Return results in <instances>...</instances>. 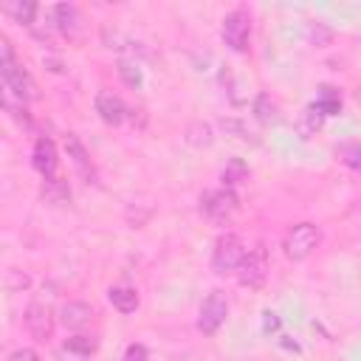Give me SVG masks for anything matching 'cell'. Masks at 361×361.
<instances>
[{
  "label": "cell",
  "instance_id": "6da1fadb",
  "mask_svg": "<svg viewBox=\"0 0 361 361\" xmlns=\"http://www.w3.org/2000/svg\"><path fill=\"white\" fill-rule=\"evenodd\" d=\"M0 76H3V90L11 93L17 102H34L37 93V82L31 79V73L23 68V62H17L11 42L3 37L0 39Z\"/></svg>",
  "mask_w": 361,
  "mask_h": 361
},
{
  "label": "cell",
  "instance_id": "7a4b0ae2",
  "mask_svg": "<svg viewBox=\"0 0 361 361\" xmlns=\"http://www.w3.org/2000/svg\"><path fill=\"white\" fill-rule=\"evenodd\" d=\"M319 243H322V231H319L316 223H296V226H290L285 231L282 251H285V257L290 262H302L316 251Z\"/></svg>",
  "mask_w": 361,
  "mask_h": 361
},
{
  "label": "cell",
  "instance_id": "3957f363",
  "mask_svg": "<svg viewBox=\"0 0 361 361\" xmlns=\"http://www.w3.org/2000/svg\"><path fill=\"white\" fill-rule=\"evenodd\" d=\"M248 248L243 245V240L237 234H220L214 240V248H212V268L214 274L226 276V274H237V268L243 265Z\"/></svg>",
  "mask_w": 361,
  "mask_h": 361
},
{
  "label": "cell",
  "instance_id": "277c9868",
  "mask_svg": "<svg viewBox=\"0 0 361 361\" xmlns=\"http://www.w3.org/2000/svg\"><path fill=\"white\" fill-rule=\"evenodd\" d=\"M237 195H234V189H209V192H203L200 195V214H206L212 223H217V226H226V223H231V217H234V212H237Z\"/></svg>",
  "mask_w": 361,
  "mask_h": 361
},
{
  "label": "cell",
  "instance_id": "5b68a950",
  "mask_svg": "<svg viewBox=\"0 0 361 361\" xmlns=\"http://www.w3.org/2000/svg\"><path fill=\"white\" fill-rule=\"evenodd\" d=\"M220 34H223V42L234 54H245L248 51V42H251V17H248V11H243V8L228 11L223 17Z\"/></svg>",
  "mask_w": 361,
  "mask_h": 361
},
{
  "label": "cell",
  "instance_id": "8992f818",
  "mask_svg": "<svg viewBox=\"0 0 361 361\" xmlns=\"http://www.w3.org/2000/svg\"><path fill=\"white\" fill-rule=\"evenodd\" d=\"M228 316V299L220 293V290H212L203 305H200V313H197V330L203 336H214L220 330V324L226 322Z\"/></svg>",
  "mask_w": 361,
  "mask_h": 361
},
{
  "label": "cell",
  "instance_id": "52a82bcc",
  "mask_svg": "<svg viewBox=\"0 0 361 361\" xmlns=\"http://www.w3.org/2000/svg\"><path fill=\"white\" fill-rule=\"evenodd\" d=\"M31 164H34V169L42 175V180H54V178H59V175H56L59 158H56V147H54V141H51V138L39 135V138L34 141Z\"/></svg>",
  "mask_w": 361,
  "mask_h": 361
},
{
  "label": "cell",
  "instance_id": "ba28073f",
  "mask_svg": "<svg viewBox=\"0 0 361 361\" xmlns=\"http://www.w3.org/2000/svg\"><path fill=\"white\" fill-rule=\"evenodd\" d=\"M23 324H25V330H28L37 341L51 338V333H54V316H51L48 305H42V302H31V305L25 307Z\"/></svg>",
  "mask_w": 361,
  "mask_h": 361
},
{
  "label": "cell",
  "instance_id": "9c48e42d",
  "mask_svg": "<svg viewBox=\"0 0 361 361\" xmlns=\"http://www.w3.org/2000/svg\"><path fill=\"white\" fill-rule=\"evenodd\" d=\"M93 107H96L99 118L104 124H110V127H118L127 118V113H130L127 104H124V99L116 96V93H110V90H99L96 99H93Z\"/></svg>",
  "mask_w": 361,
  "mask_h": 361
},
{
  "label": "cell",
  "instance_id": "30bf717a",
  "mask_svg": "<svg viewBox=\"0 0 361 361\" xmlns=\"http://www.w3.org/2000/svg\"><path fill=\"white\" fill-rule=\"evenodd\" d=\"M265 276H268L265 254H262V251H248L245 259H243V265L237 268V279H240V285H245V288H262Z\"/></svg>",
  "mask_w": 361,
  "mask_h": 361
},
{
  "label": "cell",
  "instance_id": "8fae6325",
  "mask_svg": "<svg viewBox=\"0 0 361 361\" xmlns=\"http://www.w3.org/2000/svg\"><path fill=\"white\" fill-rule=\"evenodd\" d=\"M93 316H96V313H93V307H90L87 302H65L62 310H59V322H62V327H68V330H82V327H87Z\"/></svg>",
  "mask_w": 361,
  "mask_h": 361
},
{
  "label": "cell",
  "instance_id": "7c38bea8",
  "mask_svg": "<svg viewBox=\"0 0 361 361\" xmlns=\"http://www.w3.org/2000/svg\"><path fill=\"white\" fill-rule=\"evenodd\" d=\"M107 302H110L118 313H133V310L141 305L138 290L130 288V285H113V288H107Z\"/></svg>",
  "mask_w": 361,
  "mask_h": 361
},
{
  "label": "cell",
  "instance_id": "4fadbf2b",
  "mask_svg": "<svg viewBox=\"0 0 361 361\" xmlns=\"http://www.w3.org/2000/svg\"><path fill=\"white\" fill-rule=\"evenodd\" d=\"M322 124H324V113L316 104H307L296 118V133L302 138H310V135H316V130H322Z\"/></svg>",
  "mask_w": 361,
  "mask_h": 361
},
{
  "label": "cell",
  "instance_id": "5bb4252c",
  "mask_svg": "<svg viewBox=\"0 0 361 361\" xmlns=\"http://www.w3.org/2000/svg\"><path fill=\"white\" fill-rule=\"evenodd\" d=\"M51 25H54L59 34L71 37V34H73V28H76V8H73V6H68V3L54 6V8H51Z\"/></svg>",
  "mask_w": 361,
  "mask_h": 361
},
{
  "label": "cell",
  "instance_id": "9a60e30c",
  "mask_svg": "<svg viewBox=\"0 0 361 361\" xmlns=\"http://www.w3.org/2000/svg\"><path fill=\"white\" fill-rule=\"evenodd\" d=\"M65 149H68V158L73 161V166H76L85 178H90V158H87V149L82 147V141H79L73 133L65 135Z\"/></svg>",
  "mask_w": 361,
  "mask_h": 361
},
{
  "label": "cell",
  "instance_id": "2e32d148",
  "mask_svg": "<svg viewBox=\"0 0 361 361\" xmlns=\"http://www.w3.org/2000/svg\"><path fill=\"white\" fill-rule=\"evenodd\" d=\"M220 180H223L226 189H234V186H240L243 180H248V166H245V161H243V158H231V161L223 166Z\"/></svg>",
  "mask_w": 361,
  "mask_h": 361
},
{
  "label": "cell",
  "instance_id": "e0dca14e",
  "mask_svg": "<svg viewBox=\"0 0 361 361\" xmlns=\"http://www.w3.org/2000/svg\"><path fill=\"white\" fill-rule=\"evenodd\" d=\"M3 11L8 14V17H14L17 23H23V25H28V28H34V17H37V3H31V0H17V3H6L3 6Z\"/></svg>",
  "mask_w": 361,
  "mask_h": 361
},
{
  "label": "cell",
  "instance_id": "ac0fdd59",
  "mask_svg": "<svg viewBox=\"0 0 361 361\" xmlns=\"http://www.w3.org/2000/svg\"><path fill=\"white\" fill-rule=\"evenodd\" d=\"M96 347H99V341H96L93 336H71V338L62 344V353H71V355H76V358H87V355L96 353Z\"/></svg>",
  "mask_w": 361,
  "mask_h": 361
},
{
  "label": "cell",
  "instance_id": "d6986e66",
  "mask_svg": "<svg viewBox=\"0 0 361 361\" xmlns=\"http://www.w3.org/2000/svg\"><path fill=\"white\" fill-rule=\"evenodd\" d=\"M313 104H316L324 116H336V113H341V96H338V90L330 87V85H324V87L319 90V96H316Z\"/></svg>",
  "mask_w": 361,
  "mask_h": 361
},
{
  "label": "cell",
  "instance_id": "ffe728a7",
  "mask_svg": "<svg viewBox=\"0 0 361 361\" xmlns=\"http://www.w3.org/2000/svg\"><path fill=\"white\" fill-rule=\"evenodd\" d=\"M254 116H257V121L259 124H276L282 116H279V107L271 102V96H265V93H259L257 96V102H254Z\"/></svg>",
  "mask_w": 361,
  "mask_h": 361
},
{
  "label": "cell",
  "instance_id": "44dd1931",
  "mask_svg": "<svg viewBox=\"0 0 361 361\" xmlns=\"http://www.w3.org/2000/svg\"><path fill=\"white\" fill-rule=\"evenodd\" d=\"M42 197L48 203H65L71 200V189L62 178H54V180H42Z\"/></svg>",
  "mask_w": 361,
  "mask_h": 361
},
{
  "label": "cell",
  "instance_id": "7402d4cb",
  "mask_svg": "<svg viewBox=\"0 0 361 361\" xmlns=\"http://www.w3.org/2000/svg\"><path fill=\"white\" fill-rule=\"evenodd\" d=\"M186 144L192 147H209L212 144V127L206 121H195L186 127Z\"/></svg>",
  "mask_w": 361,
  "mask_h": 361
},
{
  "label": "cell",
  "instance_id": "603a6c76",
  "mask_svg": "<svg viewBox=\"0 0 361 361\" xmlns=\"http://www.w3.org/2000/svg\"><path fill=\"white\" fill-rule=\"evenodd\" d=\"M336 158L341 164H347L350 169H361V144L350 141V144H338L336 147Z\"/></svg>",
  "mask_w": 361,
  "mask_h": 361
},
{
  "label": "cell",
  "instance_id": "cb8c5ba5",
  "mask_svg": "<svg viewBox=\"0 0 361 361\" xmlns=\"http://www.w3.org/2000/svg\"><path fill=\"white\" fill-rule=\"evenodd\" d=\"M118 76H121L130 87H138V85H141V71H138V65L130 62V59H121V62H118Z\"/></svg>",
  "mask_w": 361,
  "mask_h": 361
},
{
  "label": "cell",
  "instance_id": "d4e9b609",
  "mask_svg": "<svg viewBox=\"0 0 361 361\" xmlns=\"http://www.w3.org/2000/svg\"><path fill=\"white\" fill-rule=\"evenodd\" d=\"M307 37H310L313 45L322 48V45H327V42L333 39V31H330L327 25H322V23H310V25H307Z\"/></svg>",
  "mask_w": 361,
  "mask_h": 361
},
{
  "label": "cell",
  "instance_id": "484cf974",
  "mask_svg": "<svg viewBox=\"0 0 361 361\" xmlns=\"http://www.w3.org/2000/svg\"><path fill=\"white\" fill-rule=\"evenodd\" d=\"M31 285V276L28 274H23V271H17V268H8L6 271V288L8 290H23V288H28Z\"/></svg>",
  "mask_w": 361,
  "mask_h": 361
},
{
  "label": "cell",
  "instance_id": "4316f807",
  "mask_svg": "<svg viewBox=\"0 0 361 361\" xmlns=\"http://www.w3.org/2000/svg\"><path fill=\"white\" fill-rule=\"evenodd\" d=\"M220 127H223L226 133H234V138H243V141L251 135V133L245 130V124H243V121H237V118H223V121H220Z\"/></svg>",
  "mask_w": 361,
  "mask_h": 361
},
{
  "label": "cell",
  "instance_id": "83f0119b",
  "mask_svg": "<svg viewBox=\"0 0 361 361\" xmlns=\"http://www.w3.org/2000/svg\"><path fill=\"white\" fill-rule=\"evenodd\" d=\"M124 361H149V353L144 344H130L124 350Z\"/></svg>",
  "mask_w": 361,
  "mask_h": 361
},
{
  "label": "cell",
  "instance_id": "f1b7e54d",
  "mask_svg": "<svg viewBox=\"0 0 361 361\" xmlns=\"http://www.w3.org/2000/svg\"><path fill=\"white\" fill-rule=\"evenodd\" d=\"M8 361H39V355L31 350V347H23V350H14L8 355Z\"/></svg>",
  "mask_w": 361,
  "mask_h": 361
},
{
  "label": "cell",
  "instance_id": "f546056e",
  "mask_svg": "<svg viewBox=\"0 0 361 361\" xmlns=\"http://www.w3.org/2000/svg\"><path fill=\"white\" fill-rule=\"evenodd\" d=\"M279 327V319L274 313H265V330H276Z\"/></svg>",
  "mask_w": 361,
  "mask_h": 361
}]
</instances>
